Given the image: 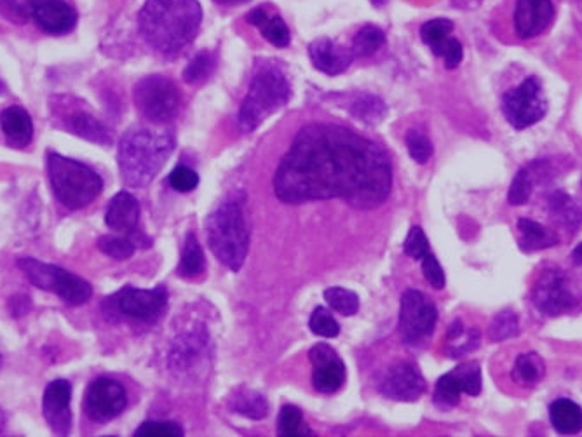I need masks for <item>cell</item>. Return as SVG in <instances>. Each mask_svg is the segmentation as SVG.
<instances>
[{
    "label": "cell",
    "instance_id": "6da1fadb",
    "mask_svg": "<svg viewBox=\"0 0 582 437\" xmlns=\"http://www.w3.org/2000/svg\"><path fill=\"white\" fill-rule=\"evenodd\" d=\"M393 166L377 143L339 124H309L295 136L274 176L279 201L342 199L352 208L384 204Z\"/></svg>",
    "mask_w": 582,
    "mask_h": 437
},
{
    "label": "cell",
    "instance_id": "7a4b0ae2",
    "mask_svg": "<svg viewBox=\"0 0 582 437\" xmlns=\"http://www.w3.org/2000/svg\"><path fill=\"white\" fill-rule=\"evenodd\" d=\"M201 20L197 0H147L138 16L143 39L166 56L182 53L196 39Z\"/></svg>",
    "mask_w": 582,
    "mask_h": 437
},
{
    "label": "cell",
    "instance_id": "3957f363",
    "mask_svg": "<svg viewBox=\"0 0 582 437\" xmlns=\"http://www.w3.org/2000/svg\"><path fill=\"white\" fill-rule=\"evenodd\" d=\"M173 150L175 138L166 129H129L122 136L117 152L122 182L133 189L147 187L163 169Z\"/></svg>",
    "mask_w": 582,
    "mask_h": 437
},
{
    "label": "cell",
    "instance_id": "277c9868",
    "mask_svg": "<svg viewBox=\"0 0 582 437\" xmlns=\"http://www.w3.org/2000/svg\"><path fill=\"white\" fill-rule=\"evenodd\" d=\"M206 236L213 255L217 256L225 267L234 272L241 269L250 246L243 201L232 195L224 202H220V206L208 216Z\"/></svg>",
    "mask_w": 582,
    "mask_h": 437
},
{
    "label": "cell",
    "instance_id": "5b68a950",
    "mask_svg": "<svg viewBox=\"0 0 582 437\" xmlns=\"http://www.w3.org/2000/svg\"><path fill=\"white\" fill-rule=\"evenodd\" d=\"M290 82L285 72L271 61H265L251 79L250 91L239 110V126L251 133L290 100Z\"/></svg>",
    "mask_w": 582,
    "mask_h": 437
},
{
    "label": "cell",
    "instance_id": "8992f818",
    "mask_svg": "<svg viewBox=\"0 0 582 437\" xmlns=\"http://www.w3.org/2000/svg\"><path fill=\"white\" fill-rule=\"evenodd\" d=\"M49 182L56 199L68 209L88 208L102 194V176L75 159L60 154L48 155Z\"/></svg>",
    "mask_w": 582,
    "mask_h": 437
},
{
    "label": "cell",
    "instance_id": "52a82bcc",
    "mask_svg": "<svg viewBox=\"0 0 582 437\" xmlns=\"http://www.w3.org/2000/svg\"><path fill=\"white\" fill-rule=\"evenodd\" d=\"M18 265L25 272V276L30 279V283L41 290L56 293L68 305H82V303L88 302L93 295V288L88 281H84L82 277L75 276V274H70L61 267L39 262L30 256L18 260Z\"/></svg>",
    "mask_w": 582,
    "mask_h": 437
},
{
    "label": "cell",
    "instance_id": "ba28073f",
    "mask_svg": "<svg viewBox=\"0 0 582 437\" xmlns=\"http://www.w3.org/2000/svg\"><path fill=\"white\" fill-rule=\"evenodd\" d=\"M136 108L154 124L173 121L182 107V93L175 82L163 75H150L135 86Z\"/></svg>",
    "mask_w": 582,
    "mask_h": 437
},
{
    "label": "cell",
    "instance_id": "9c48e42d",
    "mask_svg": "<svg viewBox=\"0 0 582 437\" xmlns=\"http://www.w3.org/2000/svg\"><path fill=\"white\" fill-rule=\"evenodd\" d=\"M502 112L509 124L515 129H527L544 119L548 112V100L537 77H528L525 81L509 89L502 96Z\"/></svg>",
    "mask_w": 582,
    "mask_h": 437
},
{
    "label": "cell",
    "instance_id": "30bf717a",
    "mask_svg": "<svg viewBox=\"0 0 582 437\" xmlns=\"http://www.w3.org/2000/svg\"><path fill=\"white\" fill-rule=\"evenodd\" d=\"M438 321V309L424 293L417 290L405 291L401 296L400 331L401 338L410 345L424 342L433 335Z\"/></svg>",
    "mask_w": 582,
    "mask_h": 437
},
{
    "label": "cell",
    "instance_id": "8fae6325",
    "mask_svg": "<svg viewBox=\"0 0 582 437\" xmlns=\"http://www.w3.org/2000/svg\"><path fill=\"white\" fill-rule=\"evenodd\" d=\"M532 300L537 310L544 316H562L576 309L577 296L569 288V281L562 269L549 267L537 277L532 291Z\"/></svg>",
    "mask_w": 582,
    "mask_h": 437
},
{
    "label": "cell",
    "instance_id": "7c38bea8",
    "mask_svg": "<svg viewBox=\"0 0 582 437\" xmlns=\"http://www.w3.org/2000/svg\"><path fill=\"white\" fill-rule=\"evenodd\" d=\"M128 406L126 390L112 378H96L89 384L84 397V410L89 420L103 424L119 417Z\"/></svg>",
    "mask_w": 582,
    "mask_h": 437
},
{
    "label": "cell",
    "instance_id": "4fadbf2b",
    "mask_svg": "<svg viewBox=\"0 0 582 437\" xmlns=\"http://www.w3.org/2000/svg\"><path fill=\"white\" fill-rule=\"evenodd\" d=\"M462 392L478 396L481 392V370L478 363H466L438 380L434 389V403L440 408H454L461 401Z\"/></svg>",
    "mask_w": 582,
    "mask_h": 437
},
{
    "label": "cell",
    "instance_id": "5bb4252c",
    "mask_svg": "<svg viewBox=\"0 0 582 437\" xmlns=\"http://www.w3.org/2000/svg\"><path fill=\"white\" fill-rule=\"evenodd\" d=\"M309 357L314 366L312 371L314 389L321 394H333L342 389L346 382V364L330 345L318 343L316 347H312Z\"/></svg>",
    "mask_w": 582,
    "mask_h": 437
},
{
    "label": "cell",
    "instance_id": "9a60e30c",
    "mask_svg": "<svg viewBox=\"0 0 582 437\" xmlns=\"http://www.w3.org/2000/svg\"><path fill=\"white\" fill-rule=\"evenodd\" d=\"M117 309L124 316L138 321H156L168 303V291L163 286L156 290L126 288L116 296Z\"/></svg>",
    "mask_w": 582,
    "mask_h": 437
},
{
    "label": "cell",
    "instance_id": "2e32d148",
    "mask_svg": "<svg viewBox=\"0 0 582 437\" xmlns=\"http://www.w3.org/2000/svg\"><path fill=\"white\" fill-rule=\"evenodd\" d=\"M380 392L387 399L412 403L426 392V380L410 363H396L386 371L380 382Z\"/></svg>",
    "mask_w": 582,
    "mask_h": 437
},
{
    "label": "cell",
    "instance_id": "e0dca14e",
    "mask_svg": "<svg viewBox=\"0 0 582 437\" xmlns=\"http://www.w3.org/2000/svg\"><path fill=\"white\" fill-rule=\"evenodd\" d=\"M452 30H454V23L445 20V18L427 21L424 23V27L420 28L422 41L426 42V46H429L436 56L445 60V67L448 70L459 67L462 58H464V48H462L461 42L450 37Z\"/></svg>",
    "mask_w": 582,
    "mask_h": 437
},
{
    "label": "cell",
    "instance_id": "ac0fdd59",
    "mask_svg": "<svg viewBox=\"0 0 582 437\" xmlns=\"http://www.w3.org/2000/svg\"><path fill=\"white\" fill-rule=\"evenodd\" d=\"M555 20L553 0H516L515 30L520 39L544 34Z\"/></svg>",
    "mask_w": 582,
    "mask_h": 437
},
{
    "label": "cell",
    "instance_id": "d6986e66",
    "mask_svg": "<svg viewBox=\"0 0 582 437\" xmlns=\"http://www.w3.org/2000/svg\"><path fill=\"white\" fill-rule=\"evenodd\" d=\"M70 401H72V385L67 380H55L46 387L44 399H42V410L51 431L58 436L70 434V427H72Z\"/></svg>",
    "mask_w": 582,
    "mask_h": 437
},
{
    "label": "cell",
    "instance_id": "ffe728a7",
    "mask_svg": "<svg viewBox=\"0 0 582 437\" xmlns=\"http://www.w3.org/2000/svg\"><path fill=\"white\" fill-rule=\"evenodd\" d=\"M32 16L37 25L51 35L68 34L77 23L74 7L68 6L63 0H37Z\"/></svg>",
    "mask_w": 582,
    "mask_h": 437
},
{
    "label": "cell",
    "instance_id": "44dd1931",
    "mask_svg": "<svg viewBox=\"0 0 582 437\" xmlns=\"http://www.w3.org/2000/svg\"><path fill=\"white\" fill-rule=\"evenodd\" d=\"M138 222H140V204L129 192H119L110 201L107 215H105V223L114 232L128 234L133 241H136Z\"/></svg>",
    "mask_w": 582,
    "mask_h": 437
},
{
    "label": "cell",
    "instance_id": "7402d4cb",
    "mask_svg": "<svg viewBox=\"0 0 582 437\" xmlns=\"http://www.w3.org/2000/svg\"><path fill=\"white\" fill-rule=\"evenodd\" d=\"M309 54H311L312 65L318 68L319 72L328 75L346 72L354 60L352 49L342 48L330 39H318L312 42L309 46Z\"/></svg>",
    "mask_w": 582,
    "mask_h": 437
},
{
    "label": "cell",
    "instance_id": "603a6c76",
    "mask_svg": "<svg viewBox=\"0 0 582 437\" xmlns=\"http://www.w3.org/2000/svg\"><path fill=\"white\" fill-rule=\"evenodd\" d=\"M0 128L11 147L23 148L32 142L34 122L25 108L16 107V105L7 107L0 114Z\"/></svg>",
    "mask_w": 582,
    "mask_h": 437
},
{
    "label": "cell",
    "instance_id": "cb8c5ba5",
    "mask_svg": "<svg viewBox=\"0 0 582 437\" xmlns=\"http://www.w3.org/2000/svg\"><path fill=\"white\" fill-rule=\"evenodd\" d=\"M246 21L255 25L272 46L286 48L290 44V30L279 14H271L265 7H257L248 13Z\"/></svg>",
    "mask_w": 582,
    "mask_h": 437
},
{
    "label": "cell",
    "instance_id": "d4e9b609",
    "mask_svg": "<svg viewBox=\"0 0 582 437\" xmlns=\"http://www.w3.org/2000/svg\"><path fill=\"white\" fill-rule=\"evenodd\" d=\"M549 420L558 434L574 436L582 431V408L570 399H556L549 406Z\"/></svg>",
    "mask_w": 582,
    "mask_h": 437
},
{
    "label": "cell",
    "instance_id": "484cf974",
    "mask_svg": "<svg viewBox=\"0 0 582 437\" xmlns=\"http://www.w3.org/2000/svg\"><path fill=\"white\" fill-rule=\"evenodd\" d=\"M518 230H520V246L525 251H537V249L551 248L558 244V237L534 220L523 218L518 222Z\"/></svg>",
    "mask_w": 582,
    "mask_h": 437
},
{
    "label": "cell",
    "instance_id": "4316f807",
    "mask_svg": "<svg viewBox=\"0 0 582 437\" xmlns=\"http://www.w3.org/2000/svg\"><path fill=\"white\" fill-rule=\"evenodd\" d=\"M549 213L555 218V222L563 225L565 229L577 230L582 223L581 209L563 192H555L549 197Z\"/></svg>",
    "mask_w": 582,
    "mask_h": 437
},
{
    "label": "cell",
    "instance_id": "83f0119b",
    "mask_svg": "<svg viewBox=\"0 0 582 437\" xmlns=\"http://www.w3.org/2000/svg\"><path fill=\"white\" fill-rule=\"evenodd\" d=\"M544 361L535 352H525L516 357L513 380L522 387H534L544 377Z\"/></svg>",
    "mask_w": 582,
    "mask_h": 437
},
{
    "label": "cell",
    "instance_id": "f1b7e54d",
    "mask_svg": "<svg viewBox=\"0 0 582 437\" xmlns=\"http://www.w3.org/2000/svg\"><path fill=\"white\" fill-rule=\"evenodd\" d=\"M231 408L239 415L253 418V420L267 417V413H269V404L265 401V397L255 390L248 389L237 390L236 394L231 397Z\"/></svg>",
    "mask_w": 582,
    "mask_h": 437
},
{
    "label": "cell",
    "instance_id": "f546056e",
    "mask_svg": "<svg viewBox=\"0 0 582 437\" xmlns=\"http://www.w3.org/2000/svg\"><path fill=\"white\" fill-rule=\"evenodd\" d=\"M70 128H72L75 135L81 136L88 142L100 143V145L112 143V135H110L109 129L105 128L102 122L96 121L93 115L84 114V112L75 114L70 119Z\"/></svg>",
    "mask_w": 582,
    "mask_h": 437
},
{
    "label": "cell",
    "instance_id": "4dcf8cb0",
    "mask_svg": "<svg viewBox=\"0 0 582 437\" xmlns=\"http://www.w3.org/2000/svg\"><path fill=\"white\" fill-rule=\"evenodd\" d=\"M204 270V253L199 243H197L196 236L189 234L183 244L182 258H180V265H178V274L187 279L201 276Z\"/></svg>",
    "mask_w": 582,
    "mask_h": 437
},
{
    "label": "cell",
    "instance_id": "1f68e13d",
    "mask_svg": "<svg viewBox=\"0 0 582 437\" xmlns=\"http://www.w3.org/2000/svg\"><path fill=\"white\" fill-rule=\"evenodd\" d=\"M384 42H386V35L379 27L366 25L354 35L352 53L354 56H372L384 46Z\"/></svg>",
    "mask_w": 582,
    "mask_h": 437
},
{
    "label": "cell",
    "instance_id": "d6a6232c",
    "mask_svg": "<svg viewBox=\"0 0 582 437\" xmlns=\"http://www.w3.org/2000/svg\"><path fill=\"white\" fill-rule=\"evenodd\" d=\"M351 112L354 117H358L359 121L366 124H379L386 117L387 107L377 96L366 95L352 103Z\"/></svg>",
    "mask_w": 582,
    "mask_h": 437
},
{
    "label": "cell",
    "instance_id": "836d02e7",
    "mask_svg": "<svg viewBox=\"0 0 582 437\" xmlns=\"http://www.w3.org/2000/svg\"><path fill=\"white\" fill-rule=\"evenodd\" d=\"M448 356L459 357L464 356L466 352H471V350L478 347L480 343V335L478 331H469L464 335V328H462L461 321L452 324L450 328V333H448Z\"/></svg>",
    "mask_w": 582,
    "mask_h": 437
},
{
    "label": "cell",
    "instance_id": "e575fe53",
    "mask_svg": "<svg viewBox=\"0 0 582 437\" xmlns=\"http://www.w3.org/2000/svg\"><path fill=\"white\" fill-rule=\"evenodd\" d=\"M278 432L281 436H311L312 434L305 427L302 411L291 404H286L279 411Z\"/></svg>",
    "mask_w": 582,
    "mask_h": 437
},
{
    "label": "cell",
    "instance_id": "d590c367",
    "mask_svg": "<svg viewBox=\"0 0 582 437\" xmlns=\"http://www.w3.org/2000/svg\"><path fill=\"white\" fill-rule=\"evenodd\" d=\"M325 300L335 312L342 316H354L359 310V298L354 291L346 288H328L325 291Z\"/></svg>",
    "mask_w": 582,
    "mask_h": 437
},
{
    "label": "cell",
    "instance_id": "8d00e7d4",
    "mask_svg": "<svg viewBox=\"0 0 582 437\" xmlns=\"http://www.w3.org/2000/svg\"><path fill=\"white\" fill-rule=\"evenodd\" d=\"M532 185H534V164L523 168L509 189L508 201L511 206H522L532 195Z\"/></svg>",
    "mask_w": 582,
    "mask_h": 437
},
{
    "label": "cell",
    "instance_id": "74e56055",
    "mask_svg": "<svg viewBox=\"0 0 582 437\" xmlns=\"http://www.w3.org/2000/svg\"><path fill=\"white\" fill-rule=\"evenodd\" d=\"M213 70H215V56L208 51H201L192 58V61L185 68L183 79L189 84L201 82L208 79L213 74Z\"/></svg>",
    "mask_w": 582,
    "mask_h": 437
},
{
    "label": "cell",
    "instance_id": "f35d334b",
    "mask_svg": "<svg viewBox=\"0 0 582 437\" xmlns=\"http://www.w3.org/2000/svg\"><path fill=\"white\" fill-rule=\"evenodd\" d=\"M98 248L114 260H128L129 256L135 253L136 244L129 236H103L98 241Z\"/></svg>",
    "mask_w": 582,
    "mask_h": 437
},
{
    "label": "cell",
    "instance_id": "ab89813d",
    "mask_svg": "<svg viewBox=\"0 0 582 437\" xmlns=\"http://www.w3.org/2000/svg\"><path fill=\"white\" fill-rule=\"evenodd\" d=\"M311 331L314 335L323 338L339 337L340 326L337 319L332 316L330 310L325 307H318L312 312L311 321H309Z\"/></svg>",
    "mask_w": 582,
    "mask_h": 437
},
{
    "label": "cell",
    "instance_id": "60d3db41",
    "mask_svg": "<svg viewBox=\"0 0 582 437\" xmlns=\"http://www.w3.org/2000/svg\"><path fill=\"white\" fill-rule=\"evenodd\" d=\"M515 335H518V317L509 310L501 312L499 316L495 317L494 323L490 324L488 337L492 338L494 342H501V340L515 337Z\"/></svg>",
    "mask_w": 582,
    "mask_h": 437
},
{
    "label": "cell",
    "instance_id": "b9f144b4",
    "mask_svg": "<svg viewBox=\"0 0 582 437\" xmlns=\"http://www.w3.org/2000/svg\"><path fill=\"white\" fill-rule=\"evenodd\" d=\"M407 147L413 161L419 162V164H426L433 155V143L422 131H417V129L408 131Z\"/></svg>",
    "mask_w": 582,
    "mask_h": 437
},
{
    "label": "cell",
    "instance_id": "7bdbcfd3",
    "mask_svg": "<svg viewBox=\"0 0 582 437\" xmlns=\"http://www.w3.org/2000/svg\"><path fill=\"white\" fill-rule=\"evenodd\" d=\"M420 260H422V272H424V277H426L427 283L431 284L434 290L445 288L447 277H445V272L441 269L440 262H438L436 256L433 255V251L429 249L426 255L422 256Z\"/></svg>",
    "mask_w": 582,
    "mask_h": 437
},
{
    "label": "cell",
    "instance_id": "ee69618b",
    "mask_svg": "<svg viewBox=\"0 0 582 437\" xmlns=\"http://www.w3.org/2000/svg\"><path fill=\"white\" fill-rule=\"evenodd\" d=\"M135 436L180 437L183 436V429L175 422H145L136 429Z\"/></svg>",
    "mask_w": 582,
    "mask_h": 437
},
{
    "label": "cell",
    "instance_id": "f6af8a7d",
    "mask_svg": "<svg viewBox=\"0 0 582 437\" xmlns=\"http://www.w3.org/2000/svg\"><path fill=\"white\" fill-rule=\"evenodd\" d=\"M170 185L176 192H192L199 185V176L194 169L187 166H176L170 175Z\"/></svg>",
    "mask_w": 582,
    "mask_h": 437
},
{
    "label": "cell",
    "instance_id": "bcb514c9",
    "mask_svg": "<svg viewBox=\"0 0 582 437\" xmlns=\"http://www.w3.org/2000/svg\"><path fill=\"white\" fill-rule=\"evenodd\" d=\"M403 249H405V253L408 256H412L415 260H420L422 256L426 255L427 251H429V243H427L424 230L420 229V227H412L408 232L407 239H405Z\"/></svg>",
    "mask_w": 582,
    "mask_h": 437
},
{
    "label": "cell",
    "instance_id": "7dc6e473",
    "mask_svg": "<svg viewBox=\"0 0 582 437\" xmlns=\"http://www.w3.org/2000/svg\"><path fill=\"white\" fill-rule=\"evenodd\" d=\"M35 2L37 0H6L7 7L21 20H25V18L28 20L32 16Z\"/></svg>",
    "mask_w": 582,
    "mask_h": 437
},
{
    "label": "cell",
    "instance_id": "c3c4849f",
    "mask_svg": "<svg viewBox=\"0 0 582 437\" xmlns=\"http://www.w3.org/2000/svg\"><path fill=\"white\" fill-rule=\"evenodd\" d=\"M215 2L220 4V6L232 7L241 6V4H246V2H250V0H215Z\"/></svg>",
    "mask_w": 582,
    "mask_h": 437
},
{
    "label": "cell",
    "instance_id": "681fc988",
    "mask_svg": "<svg viewBox=\"0 0 582 437\" xmlns=\"http://www.w3.org/2000/svg\"><path fill=\"white\" fill-rule=\"evenodd\" d=\"M572 260L576 265L582 267V244H579L576 249H574V253H572Z\"/></svg>",
    "mask_w": 582,
    "mask_h": 437
},
{
    "label": "cell",
    "instance_id": "f907efd6",
    "mask_svg": "<svg viewBox=\"0 0 582 437\" xmlns=\"http://www.w3.org/2000/svg\"><path fill=\"white\" fill-rule=\"evenodd\" d=\"M373 4H375V6H384V4H386L387 0H372Z\"/></svg>",
    "mask_w": 582,
    "mask_h": 437
},
{
    "label": "cell",
    "instance_id": "816d5d0a",
    "mask_svg": "<svg viewBox=\"0 0 582 437\" xmlns=\"http://www.w3.org/2000/svg\"><path fill=\"white\" fill-rule=\"evenodd\" d=\"M4 4H6V0H0V7L4 6Z\"/></svg>",
    "mask_w": 582,
    "mask_h": 437
},
{
    "label": "cell",
    "instance_id": "f5cc1de1",
    "mask_svg": "<svg viewBox=\"0 0 582 437\" xmlns=\"http://www.w3.org/2000/svg\"><path fill=\"white\" fill-rule=\"evenodd\" d=\"M0 366H2V354H0Z\"/></svg>",
    "mask_w": 582,
    "mask_h": 437
},
{
    "label": "cell",
    "instance_id": "db71d44e",
    "mask_svg": "<svg viewBox=\"0 0 582 437\" xmlns=\"http://www.w3.org/2000/svg\"><path fill=\"white\" fill-rule=\"evenodd\" d=\"M0 91H2V84H0Z\"/></svg>",
    "mask_w": 582,
    "mask_h": 437
}]
</instances>
